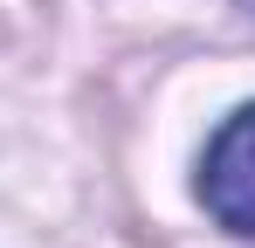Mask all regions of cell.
Returning <instances> with one entry per match:
<instances>
[{
	"label": "cell",
	"instance_id": "obj_1",
	"mask_svg": "<svg viewBox=\"0 0 255 248\" xmlns=\"http://www.w3.org/2000/svg\"><path fill=\"white\" fill-rule=\"evenodd\" d=\"M207 214L235 235H255V104L221 124V138L207 145V172H200Z\"/></svg>",
	"mask_w": 255,
	"mask_h": 248
},
{
	"label": "cell",
	"instance_id": "obj_2",
	"mask_svg": "<svg viewBox=\"0 0 255 248\" xmlns=\"http://www.w3.org/2000/svg\"><path fill=\"white\" fill-rule=\"evenodd\" d=\"M242 7H249V14H255V0H242Z\"/></svg>",
	"mask_w": 255,
	"mask_h": 248
}]
</instances>
